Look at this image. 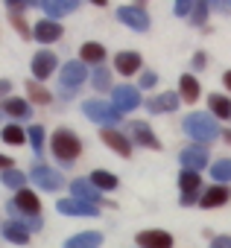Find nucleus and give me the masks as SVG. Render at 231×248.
Here are the masks:
<instances>
[{"label":"nucleus","mask_w":231,"mask_h":248,"mask_svg":"<svg viewBox=\"0 0 231 248\" xmlns=\"http://www.w3.org/2000/svg\"><path fill=\"white\" fill-rule=\"evenodd\" d=\"M179 161H182V167H184V170L199 172V170L208 164V149H205V146H187V149H182Z\"/></svg>","instance_id":"nucleus-5"},{"label":"nucleus","mask_w":231,"mask_h":248,"mask_svg":"<svg viewBox=\"0 0 231 248\" xmlns=\"http://www.w3.org/2000/svg\"><path fill=\"white\" fill-rule=\"evenodd\" d=\"M30 96H33V102H50V99H53L47 91H41V88L33 85V82H30Z\"/></svg>","instance_id":"nucleus-34"},{"label":"nucleus","mask_w":231,"mask_h":248,"mask_svg":"<svg viewBox=\"0 0 231 248\" xmlns=\"http://www.w3.org/2000/svg\"><path fill=\"white\" fill-rule=\"evenodd\" d=\"M12 24H15V27H18V30H21V32H24V35H27V38H30V30H27V27H24V21H21V18H12Z\"/></svg>","instance_id":"nucleus-40"},{"label":"nucleus","mask_w":231,"mask_h":248,"mask_svg":"<svg viewBox=\"0 0 231 248\" xmlns=\"http://www.w3.org/2000/svg\"><path fill=\"white\" fill-rule=\"evenodd\" d=\"M53 155L59 161H65V164H73L79 158V140H76V135L67 132V129H59L53 135Z\"/></svg>","instance_id":"nucleus-3"},{"label":"nucleus","mask_w":231,"mask_h":248,"mask_svg":"<svg viewBox=\"0 0 231 248\" xmlns=\"http://www.w3.org/2000/svg\"><path fill=\"white\" fill-rule=\"evenodd\" d=\"M0 170H3V172L12 170V158H3V155H0Z\"/></svg>","instance_id":"nucleus-42"},{"label":"nucleus","mask_w":231,"mask_h":248,"mask_svg":"<svg viewBox=\"0 0 231 248\" xmlns=\"http://www.w3.org/2000/svg\"><path fill=\"white\" fill-rule=\"evenodd\" d=\"M179 88H182V99H184V102H196V99H199V82H196L190 73H184V76L179 79Z\"/></svg>","instance_id":"nucleus-24"},{"label":"nucleus","mask_w":231,"mask_h":248,"mask_svg":"<svg viewBox=\"0 0 231 248\" xmlns=\"http://www.w3.org/2000/svg\"><path fill=\"white\" fill-rule=\"evenodd\" d=\"M0 181H3L6 187H12V190H18V193H21V190H24V181H27V178H24V172H18V170H6V172H3V178H0Z\"/></svg>","instance_id":"nucleus-28"},{"label":"nucleus","mask_w":231,"mask_h":248,"mask_svg":"<svg viewBox=\"0 0 231 248\" xmlns=\"http://www.w3.org/2000/svg\"><path fill=\"white\" fill-rule=\"evenodd\" d=\"M228 199H231L228 187H225V184H214V187H208V190L202 193L199 204H202V207H219V204H225Z\"/></svg>","instance_id":"nucleus-13"},{"label":"nucleus","mask_w":231,"mask_h":248,"mask_svg":"<svg viewBox=\"0 0 231 248\" xmlns=\"http://www.w3.org/2000/svg\"><path fill=\"white\" fill-rule=\"evenodd\" d=\"M205 15H208V6H205V3H196V6H193V18H190V21H193V24H205Z\"/></svg>","instance_id":"nucleus-35"},{"label":"nucleus","mask_w":231,"mask_h":248,"mask_svg":"<svg viewBox=\"0 0 231 248\" xmlns=\"http://www.w3.org/2000/svg\"><path fill=\"white\" fill-rule=\"evenodd\" d=\"M79 3L76 0H44L41 3V9L50 15V18H59V15H67V12H73Z\"/></svg>","instance_id":"nucleus-21"},{"label":"nucleus","mask_w":231,"mask_h":248,"mask_svg":"<svg viewBox=\"0 0 231 248\" xmlns=\"http://www.w3.org/2000/svg\"><path fill=\"white\" fill-rule=\"evenodd\" d=\"M56 53H50V50H41V53H35L33 56V76L35 79H47L53 70H56Z\"/></svg>","instance_id":"nucleus-7"},{"label":"nucleus","mask_w":231,"mask_h":248,"mask_svg":"<svg viewBox=\"0 0 231 248\" xmlns=\"http://www.w3.org/2000/svg\"><path fill=\"white\" fill-rule=\"evenodd\" d=\"M99 242H102V233H97V231H85V233L70 236V239L65 242V248H99Z\"/></svg>","instance_id":"nucleus-17"},{"label":"nucleus","mask_w":231,"mask_h":248,"mask_svg":"<svg viewBox=\"0 0 231 248\" xmlns=\"http://www.w3.org/2000/svg\"><path fill=\"white\" fill-rule=\"evenodd\" d=\"M0 114H3V108H0Z\"/></svg>","instance_id":"nucleus-45"},{"label":"nucleus","mask_w":231,"mask_h":248,"mask_svg":"<svg viewBox=\"0 0 231 248\" xmlns=\"http://www.w3.org/2000/svg\"><path fill=\"white\" fill-rule=\"evenodd\" d=\"M193 67H205V53H196L193 56Z\"/></svg>","instance_id":"nucleus-41"},{"label":"nucleus","mask_w":231,"mask_h":248,"mask_svg":"<svg viewBox=\"0 0 231 248\" xmlns=\"http://www.w3.org/2000/svg\"><path fill=\"white\" fill-rule=\"evenodd\" d=\"M211 248H231V236H214Z\"/></svg>","instance_id":"nucleus-36"},{"label":"nucleus","mask_w":231,"mask_h":248,"mask_svg":"<svg viewBox=\"0 0 231 248\" xmlns=\"http://www.w3.org/2000/svg\"><path fill=\"white\" fill-rule=\"evenodd\" d=\"M184 132H187L193 140H199V143H211V140H216V138L222 135L219 126H216V120H214L211 114H202V111L184 117Z\"/></svg>","instance_id":"nucleus-1"},{"label":"nucleus","mask_w":231,"mask_h":248,"mask_svg":"<svg viewBox=\"0 0 231 248\" xmlns=\"http://www.w3.org/2000/svg\"><path fill=\"white\" fill-rule=\"evenodd\" d=\"M91 184H94V187H102V190H114V187H117V175L97 170V172L91 175Z\"/></svg>","instance_id":"nucleus-27"},{"label":"nucleus","mask_w":231,"mask_h":248,"mask_svg":"<svg viewBox=\"0 0 231 248\" xmlns=\"http://www.w3.org/2000/svg\"><path fill=\"white\" fill-rule=\"evenodd\" d=\"M208 105H211V111H214L216 117H231V99H228V96L211 93V96H208Z\"/></svg>","instance_id":"nucleus-25"},{"label":"nucleus","mask_w":231,"mask_h":248,"mask_svg":"<svg viewBox=\"0 0 231 248\" xmlns=\"http://www.w3.org/2000/svg\"><path fill=\"white\" fill-rule=\"evenodd\" d=\"M94 85H97V88H108V85H111V73H108L105 67H97V70H94Z\"/></svg>","instance_id":"nucleus-32"},{"label":"nucleus","mask_w":231,"mask_h":248,"mask_svg":"<svg viewBox=\"0 0 231 248\" xmlns=\"http://www.w3.org/2000/svg\"><path fill=\"white\" fill-rule=\"evenodd\" d=\"M155 82H158V76H155V73H152V70H149V73H144V76H141V88H152V85H155Z\"/></svg>","instance_id":"nucleus-37"},{"label":"nucleus","mask_w":231,"mask_h":248,"mask_svg":"<svg viewBox=\"0 0 231 248\" xmlns=\"http://www.w3.org/2000/svg\"><path fill=\"white\" fill-rule=\"evenodd\" d=\"M129 132H132L135 143H141V146H147V149H158V146H161V143H158V138L152 135V129L147 126V123H132Z\"/></svg>","instance_id":"nucleus-14"},{"label":"nucleus","mask_w":231,"mask_h":248,"mask_svg":"<svg viewBox=\"0 0 231 248\" xmlns=\"http://www.w3.org/2000/svg\"><path fill=\"white\" fill-rule=\"evenodd\" d=\"M176 108H179L176 93H161V96L149 99V111H155V114H167V111H176Z\"/></svg>","instance_id":"nucleus-22"},{"label":"nucleus","mask_w":231,"mask_h":248,"mask_svg":"<svg viewBox=\"0 0 231 248\" xmlns=\"http://www.w3.org/2000/svg\"><path fill=\"white\" fill-rule=\"evenodd\" d=\"M79 56H82V62H85V64H102L105 50H102V44H85Z\"/></svg>","instance_id":"nucleus-26"},{"label":"nucleus","mask_w":231,"mask_h":248,"mask_svg":"<svg viewBox=\"0 0 231 248\" xmlns=\"http://www.w3.org/2000/svg\"><path fill=\"white\" fill-rule=\"evenodd\" d=\"M3 111H9L12 117H27V114H30V108H27L24 99H6V102H3Z\"/></svg>","instance_id":"nucleus-29"},{"label":"nucleus","mask_w":231,"mask_h":248,"mask_svg":"<svg viewBox=\"0 0 231 248\" xmlns=\"http://www.w3.org/2000/svg\"><path fill=\"white\" fill-rule=\"evenodd\" d=\"M62 85L65 88H76V85H82L85 82V76H88V70H85V64H79V62H70V64H65L62 67Z\"/></svg>","instance_id":"nucleus-12"},{"label":"nucleus","mask_w":231,"mask_h":248,"mask_svg":"<svg viewBox=\"0 0 231 248\" xmlns=\"http://www.w3.org/2000/svg\"><path fill=\"white\" fill-rule=\"evenodd\" d=\"M33 181H35L41 190H59V187L65 184V178H62L56 170H50V167H35V170H33Z\"/></svg>","instance_id":"nucleus-9"},{"label":"nucleus","mask_w":231,"mask_h":248,"mask_svg":"<svg viewBox=\"0 0 231 248\" xmlns=\"http://www.w3.org/2000/svg\"><path fill=\"white\" fill-rule=\"evenodd\" d=\"M30 140H33V149L41 152V143H44V129L41 126H33L30 129Z\"/></svg>","instance_id":"nucleus-33"},{"label":"nucleus","mask_w":231,"mask_h":248,"mask_svg":"<svg viewBox=\"0 0 231 248\" xmlns=\"http://www.w3.org/2000/svg\"><path fill=\"white\" fill-rule=\"evenodd\" d=\"M102 143H105V146H111L114 152L123 155V158H129V155H132V143L126 140V135L114 132V129H105V132H102Z\"/></svg>","instance_id":"nucleus-11"},{"label":"nucleus","mask_w":231,"mask_h":248,"mask_svg":"<svg viewBox=\"0 0 231 248\" xmlns=\"http://www.w3.org/2000/svg\"><path fill=\"white\" fill-rule=\"evenodd\" d=\"M138 245L141 248H173V236L167 231H141Z\"/></svg>","instance_id":"nucleus-10"},{"label":"nucleus","mask_w":231,"mask_h":248,"mask_svg":"<svg viewBox=\"0 0 231 248\" xmlns=\"http://www.w3.org/2000/svg\"><path fill=\"white\" fill-rule=\"evenodd\" d=\"M33 35H35V41H56V38H62V27L56 21H38Z\"/></svg>","instance_id":"nucleus-19"},{"label":"nucleus","mask_w":231,"mask_h":248,"mask_svg":"<svg viewBox=\"0 0 231 248\" xmlns=\"http://www.w3.org/2000/svg\"><path fill=\"white\" fill-rule=\"evenodd\" d=\"M82 111H85L88 120L99 123V126H114V123H120V111L114 108V105H108V102H102V99L82 102Z\"/></svg>","instance_id":"nucleus-2"},{"label":"nucleus","mask_w":231,"mask_h":248,"mask_svg":"<svg viewBox=\"0 0 231 248\" xmlns=\"http://www.w3.org/2000/svg\"><path fill=\"white\" fill-rule=\"evenodd\" d=\"M211 175H214L216 181H231V161H216V164L211 167Z\"/></svg>","instance_id":"nucleus-30"},{"label":"nucleus","mask_w":231,"mask_h":248,"mask_svg":"<svg viewBox=\"0 0 231 248\" xmlns=\"http://www.w3.org/2000/svg\"><path fill=\"white\" fill-rule=\"evenodd\" d=\"M59 210L67 213V216H97V207H94V204L76 202V199H62V202H59Z\"/></svg>","instance_id":"nucleus-15"},{"label":"nucleus","mask_w":231,"mask_h":248,"mask_svg":"<svg viewBox=\"0 0 231 248\" xmlns=\"http://www.w3.org/2000/svg\"><path fill=\"white\" fill-rule=\"evenodd\" d=\"M70 193H73L76 202H88V204H94V202L99 199V196H97V187H94L91 181H82V178L70 184Z\"/></svg>","instance_id":"nucleus-20"},{"label":"nucleus","mask_w":231,"mask_h":248,"mask_svg":"<svg viewBox=\"0 0 231 248\" xmlns=\"http://www.w3.org/2000/svg\"><path fill=\"white\" fill-rule=\"evenodd\" d=\"M117 18H120L126 27L138 30V32H147V30H149V15H147L141 6H120Z\"/></svg>","instance_id":"nucleus-4"},{"label":"nucleus","mask_w":231,"mask_h":248,"mask_svg":"<svg viewBox=\"0 0 231 248\" xmlns=\"http://www.w3.org/2000/svg\"><path fill=\"white\" fill-rule=\"evenodd\" d=\"M27 228L38 231V228H41V216H30V219H27Z\"/></svg>","instance_id":"nucleus-39"},{"label":"nucleus","mask_w":231,"mask_h":248,"mask_svg":"<svg viewBox=\"0 0 231 248\" xmlns=\"http://www.w3.org/2000/svg\"><path fill=\"white\" fill-rule=\"evenodd\" d=\"M114 67H117V73H123V76H132L141 67V56L138 53H117L114 56Z\"/></svg>","instance_id":"nucleus-18"},{"label":"nucleus","mask_w":231,"mask_h":248,"mask_svg":"<svg viewBox=\"0 0 231 248\" xmlns=\"http://www.w3.org/2000/svg\"><path fill=\"white\" fill-rule=\"evenodd\" d=\"M176 15H193V3H176Z\"/></svg>","instance_id":"nucleus-38"},{"label":"nucleus","mask_w":231,"mask_h":248,"mask_svg":"<svg viewBox=\"0 0 231 248\" xmlns=\"http://www.w3.org/2000/svg\"><path fill=\"white\" fill-rule=\"evenodd\" d=\"M3 236H6L9 242L24 245V242L30 239V231H27V225H24V222H6V225H3Z\"/></svg>","instance_id":"nucleus-23"},{"label":"nucleus","mask_w":231,"mask_h":248,"mask_svg":"<svg viewBox=\"0 0 231 248\" xmlns=\"http://www.w3.org/2000/svg\"><path fill=\"white\" fill-rule=\"evenodd\" d=\"M3 140H6V143H15V146H18V143H24L27 138H24V132H21L18 126H6V129H3Z\"/></svg>","instance_id":"nucleus-31"},{"label":"nucleus","mask_w":231,"mask_h":248,"mask_svg":"<svg viewBox=\"0 0 231 248\" xmlns=\"http://www.w3.org/2000/svg\"><path fill=\"white\" fill-rule=\"evenodd\" d=\"M179 187H182V204H193V202H196V193H199V172L182 170Z\"/></svg>","instance_id":"nucleus-8"},{"label":"nucleus","mask_w":231,"mask_h":248,"mask_svg":"<svg viewBox=\"0 0 231 248\" xmlns=\"http://www.w3.org/2000/svg\"><path fill=\"white\" fill-rule=\"evenodd\" d=\"M9 88H12V85H9L6 79H3V82H0V96H3V93H9Z\"/></svg>","instance_id":"nucleus-43"},{"label":"nucleus","mask_w":231,"mask_h":248,"mask_svg":"<svg viewBox=\"0 0 231 248\" xmlns=\"http://www.w3.org/2000/svg\"><path fill=\"white\" fill-rule=\"evenodd\" d=\"M18 207V213H27V216H38V196L33 190H21L12 202Z\"/></svg>","instance_id":"nucleus-16"},{"label":"nucleus","mask_w":231,"mask_h":248,"mask_svg":"<svg viewBox=\"0 0 231 248\" xmlns=\"http://www.w3.org/2000/svg\"><path fill=\"white\" fill-rule=\"evenodd\" d=\"M222 82H225V88H231V70H228V73L222 76Z\"/></svg>","instance_id":"nucleus-44"},{"label":"nucleus","mask_w":231,"mask_h":248,"mask_svg":"<svg viewBox=\"0 0 231 248\" xmlns=\"http://www.w3.org/2000/svg\"><path fill=\"white\" fill-rule=\"evenodd\" d=\"M138 105H141L138 88H129V85L114 88V108H117V111H132V108H138Z\"/></svg>","instance_id":"nucleus-6"}]
</instances>
